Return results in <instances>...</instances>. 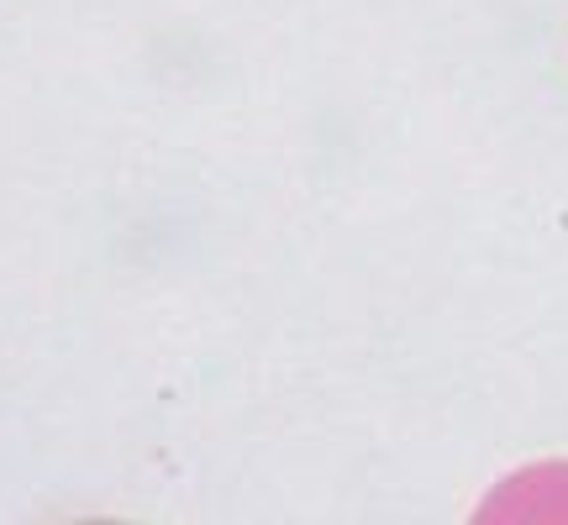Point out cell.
Returning <instances> with one entry per match:
<instances>
[]
</instances>
